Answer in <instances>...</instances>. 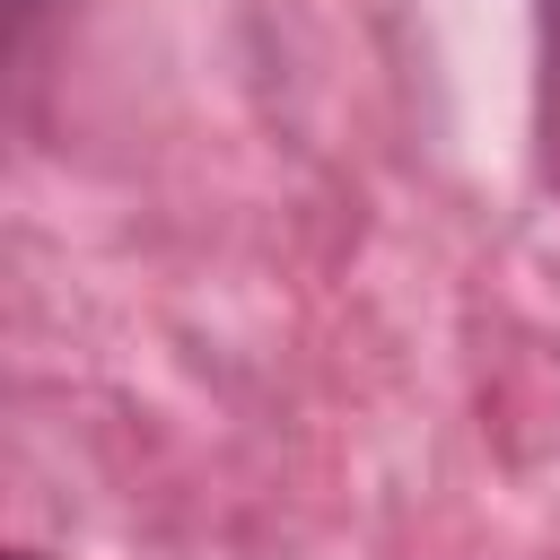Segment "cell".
<instances>
[{
  "instance_id": "7a4b0ae2",
  "label": "cell",
  "mask_w": 560,
  "mask_h": 560,
  "mask_svg": "<svg viewBox=\"0 0 560 560\" xmlns=\"http://www.w3.org/2000/svg\"><path fill=\"white\" fill-rule=\"evenodd\" d=\"M542 18H551V52H560V0H542Z\"/></svg>"
},
{
  "instance_id": "3957f363",
  "label": "cell",
  "mask_w": 560,
  "mask_h": 560,
  "mask_svg": "<svg viewBox=\"0 0 560 560\" xmlns=\"http://www.w3.org/2000/svg\"><path fill=\"white\" fill-rule=\"evenodd\" d=\"M18 560H44V551H18Z\"/></svg>"
},
{
  "instance_id": "6da1fadb",
  "label": "cell",
  "mask_w": 560,
  "mask_h": 560,
  "mask_svg": "<svg viewBox=\"0 0 560 560\" xmlns=\"http://www.w3.org/2000/svg\"><path fill=\"white\" fill-rule=\"evenodd\" d=\"M35 9H44V0H9V18H18V35L35 26Z\"/></svg>"
}]
</instances>
